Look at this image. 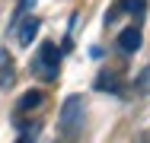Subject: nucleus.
<instances>
[{
  "mask_svg": "<svg viewBox=\"0 0 150 143\" xmlns=\"http://www.w3.org/2000/svg\"><path fill=\"white\" fill-rule=\"evenodd\" d=\"M35 32H38V19H35V16H23V26L16 29V41L26 48V45H32Z\"/></svg>",
  "mask_w": 150,
  "mask_h": 143,
  "instance_id": "nucleus-6",
  "label": "nucleus"
},
{
  "mask_svg": "<svg viewBox=\"0 0 150 143\" xmlns=\"http://www.w3.org/2000/svg\"><path fill=\"white\" fill-rule=\"evenodd\" d=\"M83 118H86V102H83V95H67L64 105H61V114H58V134H61V140L77 137L80 127H83Z\"/></svg>",
  "mask_w": 150,
  "mask_h": 143,
  "instance_id": "nucleus-2",
  "label": "nucleus"
},
{
  "mask_svg": "<svg viewBox=\"0 0 150 143\" xmlns=\"http://www.w3.org/2000/svg\"><path fill=\"white\" fill-rule=\"evenodd\" d=\"M147 86H150V67L137 76V86H134V89H137V92H147Z\"/></svg>",
  "mask_w": 150,
  "mask_h": 143,
  "instance_id": "nucleus-8",
  "label": "nucleus"
},
{
  "mask_svg": "<svg viewBox=\"0 0 150 143\" xmlns=\"http://www.w3.org/2000/svg\"><path fill=\"white\" fill-rule=\"evenodd\" d=\"M115 45H118V51H121L125 57L137 54V51H141V45H144V32H141V26H137V22H134V26H128V29L118 35V41H115Z\"/></svg>",
  "mask_w": 150,
  "mask_h": 143,
  "instance_id": "nucleus-3",
  "label": "nucleus"
},
{
  "mask_svg": "<svg viewBox=\"0 0 150 143\" xmlns=\"http://www.w3.org/2000/svg\"><path fill=\"white\" fill-rule=\"evenodd\" d=\"M61 57H64L61 45L42 41L38 51H35V57H32V64H29V73L35 76V80H42V83H54L58 73H61Z\"/></svg>",
  "mask_w": 150,
  "mask_h": 143,
  "instance_id": "nucleus-1",
  "label": "nucleus"
},
{
  "mask_svg": "<svg viewBox=\"0 0 150 143\" xmlns=\"http://www.w3.org/2000/svg\"><path fill=\"white\" fill-rule=\"evenodd\" d=\"M13 80H16V73H13V60H10V54L0 48V89H10Z\"/></svg>",
  "mask_w": 150,
  "mask_h": 143,
  "instance_id": "nucleus-7",
  "label": "nucleus"
},
{
  "mask_svg": "<svg viewBox=\"0 0 150 143\" xmlns=\"http://www.w3.org/2000/svg\"><path fill=\"white\" fill-rule=\"evenodd\" d=\"M93 89L96 92H105V95H121L125 92L121 73H115V70H99V76L93 80Z\"/></svg>",
  "mask_w": 150,
  "mask_h": 143,
  "instance_id": "nucleus-4",
  "label": "nucleus"
},
{
  "mask_svg": "<svg viewBox=\"0 0 150 143\" xmlns=\"http://www.w3.org/2000/svg\"><path fill=\"white\" fill-rule=\"evenodd\" d=\"M32 137H35V127H32L29 134H23V137H19V140H16V143H32Z\"/></svg>",
  "mask_w": 150,
  "mask_h": 143,
  "instance_id": "nucleus-9",
  "label": "nucleus"
},
{
  "mask_svg": "<svg viewBox=\"0 0 150 143\" xmlns=\"http://www.w3.org/2000/svg\"><path fill=\"white\" fill-rule=\"evenodd\" d=\"M58 143H74V140H58Z\"/></svg>",
  "mask_w": 150,
  "mask_h": 143,
  "instance_id": "nucleus-10",
  "label": "nucleus"
},
{
  "mask_svg": "<svg viewBox=\"0 0 150 143\" xmlns=\"http://www.w3.org/2000/svg\"><path fill=\"white\" fill-rule=\"evenodd\" d=\"M45 105V92L42 89H29V92H23V99H19V105H16V111L29 114V111H38Z\"/></svg>",
  "mask_w": 150,
  "mask_h": 143,
  "instance_id": "nucleus-5",
  "label": "nucleus"
}]
</instances>
